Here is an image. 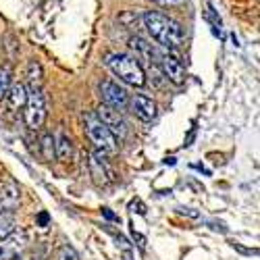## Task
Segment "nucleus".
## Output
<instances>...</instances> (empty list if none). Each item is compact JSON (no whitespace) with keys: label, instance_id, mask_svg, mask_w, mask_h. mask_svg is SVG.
Listing matches in <instances>:
<instances>
[{"label":"nucleus","instance_id":"f257e3e1","mask_svg":"<svg viewBox=\"0 0 260 260\" xmlns=\"http://www.w3.org/2000/svg\"><path fill=\"white\" fill-rule=\"evenodd\" d=\"M144 27L148 29L150 38H152L158 46L167 48L169 52L171 50H177L183 42V29L177 21L169 19L167 15L162 13H156V11H148L144 13Z\"/></svg>","mask_w":260,"mask_h":260},{"label":"nucleus","instance_id":"4468645a","mask_svg":"<svg viewBox=\"0 0 260 260\" xmlns=\"http://www.w3.org/2000/svg\"><path fill=\"white\" fill-rule=\"evenodd\" d=\"M71 150H73V146H71L69 136L64 134V132H60V134H58V144L54 146V152H56V156H58L60 160H67V158L71 156Z\"/></svg>","mask_w":260,"mask_h":260},{"label":"nucleus","instance_id":"6ab92c4d","mask_svg":"<svg viewBox=\"0 0 260 260\" xmlns=\"http://www.w3.org/2000/svg\"><path fill=\"white\" fill-rule=\"evenodd\" d=\"M58 260H75V254H73V250L64 248V250L60 252V258H58Z\"/></svg>","mask_w":260,"mask_h":260},{"label":"nucleus","instance_id":"20e7f679","mask_svg":"<svg viewBox=\"0 0 260 260\" xmlns=\"http://www.w3.org/2000/svg\"><path fill=\"white\" fill-rule=\"evenodd\" d=\"M46 121V100L42 94L40 85H31L27 92V102H25V125L29 129H40Z\"/></svg>","mask_w":260,"mask_h":260},{"label":"nucleus","instance_id":"f03ea898","mask_svg":"<svg viewBox=\"0 0 260 260\" xmlns=\"http://www.w3.org/2000/svg\"><path fill=\"white\" fill-rule=\"evenodd\" d=\"M106 64L121 81L129 83V85H136V88H142L146 83V73L144 67L140 64V60L136 56H129V54H108L106 56Z\"/></svg>","mask_w":260,"mask_h":260},{"label":"nucleus","instance_id":"39448f33","mask_svg":"<svg viewBox=\"0 0 260 260\" xmlns=\"http://www.w3.org/2000/svg\"><path fill=\"white\" fill-rule=\"evenodd\" d=\"M100 98L106 106L115 108V111H125L129 104V94L123 85H119L113 79H106L100 83Z\"/></svg>","mask_w":260,"mask_h":260},{"label":"nucleus","instance_id":"0eeeda50","mask_svg":"<svg viewBox=\"0 0 260 260\" xmlns=\"http://www.w3.org/2000/svg\"><path fill=\"white\" fill-rule=\"evenodd\" d=\"M158 64H160V69H162V73L167 75L169 81H173V83H183V79H185V69H183L181 60H179L175 54L162 52V50H160V54H158Z\"/></svg>","mask_w":260,"mask_h":260},{"label":"nucleus","instance_id":"a211bd4d","mask_svg":"<svg viewBox=\"0 0 260 260\" xmlns=\"http://www.w3.org/2000/svg\"><path fill=\"white\" fill-rule=\"evenodd\" d=\"M152 3H156L160 7H175V5H181L183 0H152Z\"/></svg>","mask_w":260,"mask_h":260},{"label":"nucleus","instance_id":"f3484780","mask_svg":"<svg viewBox=\"0 0 260 260\" xmlns=\"http://www.w3.org/2000/svg\"><path fill=\"white\" fill-rule=\"evenodd\" d=\"M29 83L31 85H40L42 83V69H40V64L36 60L29 64Z\"/></svg>","mask_w":260,"mask_h":260},{"label":"nucleus","instance_id":"f8f14e48","mask_svg":"<svg viewBox=\"0 0 260 260\" xmlns=\"http://www.w3.org/2000/svg\"><path fill=\"white\" fill-rule=\"evenodd\" d=\"M5 100H7L11 111H17V108L25 106V102H27V90H25V85L23 83H13L11 88H9V94H7Z\"/></svg>","mask_w":260,"mask_h":260},{"label":"nucleus","instance_id":"6e6552de","mask_svg":"<svg viewBox=\"0 0 260 260\" xmlns=\"http://www.w3.org/2000/svg\"><path fill=\"white\" fill-rule=\"evenodd\" d=\"M27 244L25 233H11L5 240H0V260H13L23 252Z\"/></svg>","mask_w":260,"mask_h":260},{"label":"nucleus","instance_id":"2eb2a0df","mask_svg":"<svg viewBox=\"0 0 260 260\" xmlns=\"http://www.w3.org/2000/svg\"><path fill=\"white\" fill-rule=\"evenodd\" d=\"M11 85H13V71L5 64V67H0V100L7 98Z\"/></svg>","mask_w":260,"mask_h":260},{"label":"nucleus","instance_id":"dca6fc26","mask_svg":"<svg viewBox=\"0 0 260 260\" xmlns=\"http://www.w3.org/2000/svg\"><path fill=\"white\" fill-rule=\"evenodd\" d=\"M42 152H44L46 160H52L56 156V152H54V138L50 134H46L44 138H42Z\"/></svg>","mask_w":260,"mask_h":260},{"label":"nucleus","instance_id":"ddd939ff","mask_svg":"<svg viewBox=\"0 0 260 260\" xmlns=\"http://www.w3.org/2000/svg\"><path fill=\"white\" fill-rule=\"evenodd\" d=\"M15 212L13 210H0V240H5L11 233H15Z\"/></svg>","mask_w":260,"mask_h":260},{"label":"nucleus","instance_id":"aec40b11","mask_svg":"<svg viewBox=\"0 0 260 260\" xmlns=\"http://www.w3.org/2000/svg\"><path fill=\"white\" fill-rule=\"evenodd\" d=\"M40 223L46 225V223H48V214H40Z\"/></svg>","mask_w":260,"mask_h":260},{"label":"nucleus","instance_id":"9b49d317","mask_svg":"<svg viewBox=\"0 0 260 260\" xmlns=\"http://www.w3.org/2000/svg\"><path fill=\"white\" fill-rule=\"evenodd\" d=\"M132 48L138 52V56L140 58H144V60H148L150 64L152 62H158V54H160V50L154 46V44H150V42H146L144 38H132ZM136 56V58H138Z\"/></svg>","mask_w":260,"mask_h":260},{"label":"nucleus","instance_id":"423d86ee","mask_svg":"<svg viewBox=\"0 0 260 260\" xmlns=\"http://www.w3.org/2000/svg\"><path fill=\"white\" fill-rule=\"evenodd\" d=\"M94 115L98 117V121H100V123H102L115 138H125V136H127L129 129H127V123H125L121 111H115V108L102 104Z\"/></svg>","mask_w":260,"mask_h":260},{"label":"nucleus","instance_id":"1a4fd4ad","mask_svg":"<svg viewBox=\"0 0 260 260\" xmlns=\"http://www.w3.org/2000/svg\"><path fill=\"white\" fill-rule=\"evenodd\" d=\"M129 102H132V108H134L136 117H140L142 121H152L156 117V104H154L152 98L136 94L134 98H129Z\"/></svg>","mask_w":260,"mask_h":260},{"label":"nucleus","instance_id":"9d476101","mask_svg":"<svg viewBox=\"0 0 260 260\" xmlns=\"http://www.w3.org/2000/svg\"><path fill=\"white\" fill-rule=\"evenodd\" d=\"M19 198H21V193H19V187L15 181H9L5 183L3 187H0V210H13L19 206Z\"/></svg>","mask_w":260,"mask_h":260},{"label":"nucleus","instance_id":"7ed1b4c3","mask_svg":"<svg viewBox=\"0 0 260 260\" xmlns=\"http://www.w3.org/2000/svg\"><path fill=\"white\" fill-rule=\"evenodd\" d=\"M83 125H85V134H88L90 142L96 146V150L100 154H115L117 152V148H119L117 138L98 121V117L94 113H88L83 117Z\"/></svg>","mask_w":260,"mask_h":260}]
</instances>
